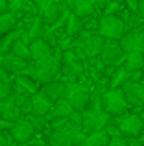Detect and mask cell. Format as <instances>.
I'll return each instance as SVG.
<instances>
[{"label":"cell","mask_w":144,"mask_h":146,"mask_svg":"<svg viewBox=\"0 0 144 146\" xmlns=\"http://www.w3.org/2000/svg\"><path fill=\"white\" fill-rule=\"evenodd\" d=\"M102 106H104V109L107 111V113H111V115L116 117V115H120V113H126L131 104H129V100H127L122 87H115V89L109 87L107 91L102 93Z\"/></svg>","instance_id":"cell-1"},{"label":"cell","mask_w":144,"mask_h":146,"mask_svg":"<svg viewBox=\"0 0 144 146\" xmlns=\"http://www.w3.org/2000/svg\"><path fill=\"white\" fill-rule=\"evenodd\" d=\"M33 63H35V78L41 83L55 80V76L59 74V70L63 67L61 56H54V52L41 57V59H37V61H33Z\"/></svg>","instance_id":"cell-2"},{"label":"cell","mask_w":144,"mask_h":146,"mask_svg":"<svg viewBox=\"0 0 144 146\" xmlns=\"http://www.w3.org/2000/svg\"><path fill=\"white\" fill-rule=\"evenodd\" d=\"M113 122L118 126L120 131H122V135L127 137V139H131V137L137 139V137L144 131V122L137 113H120V115L115 117Z\"/></svg>","instance_id":"cell-3"},{"label":"cell","mask_w":144,"mask_h":146,"mask_svg":"<svg viewBox=\"0 0 144 146\" xmlns=\"http://www.w3.org/2000/svg\"><path fill=\"white\" fill-rule=\"evenodd\" d=\"M98 33L105 39H120L126 33V22L118 15H105L98 21Z\"/></svg>","instance_id":"cell-4"},{"label":"cell","mask_w":144,"mask_h":146,"mask_svg":"<svg viewBox=\"0 0 144 146\" xmlns=\"http://www.w3.org/2000/svg\"><path fill=\"white\" fill-rule=\"evenodd\" d=\"M52 104H54V100H50L39 89L37 93L30 94V98L24 102V106L20 109L24 115H48L52 109Z\"/></svg>","instance_id":"cell-5"},{"label":"cell","mask_w":144,"mask_h":146,"mask_svg":"<svg viewBox=\"0 0 144 146\" xmlns=\"http://www.w3.org/2000/svg\"><path fill=\"white\" fill-rule=\"evenodd\" d=\"M35 6H37V13L46 22V26H52L61 17V11H63L61 0H35Z\"/></svg>","instance_id":"cell-6"},{"label":"cell","mask_w":144,"mask_h":146,"mask_svg":"<svg viewBox=\"0 0 144 146\" xmlns=\"http://www.w3.org/2000/svg\"><path fill=\"white\" fill-rule=\"evenodd\" d=\"M35 128H33V124L28 120V117H22L20 120H17L13 124V128L9 129V135L13 137L17 143H20V144H26V143H30V141L35 137Z\"/></svg>","instance_id":"cell-7"},{"label":"cell","mask_w":144,"mask_h":146,"mask_svg":"<svg viewBox=\"0 0 144 146\" xmlns=\"http://www.w3.org/2000/svg\"><path fill=\"white\" fill-rule=\"evenodd\" d=\"M100 59L104 63H118V61L126 59V52H124L120 41L118 39H105L104 48L100 52Z\"/></svg>","instance_id":"cell-8"},{"label":"cell","mask_w":144,"mask_h":146,"mask_svg":"<svg viewBox=\"0 0 144 146\" xmlns=\"http://www.w3.org/2000/svg\"><path fill=\"white\" fill-rule=\"evenodd\" d=\"M120 44H122L124 52L131 54V52H144V33L139 30H133L129 33H124L120 37Z\"/></svg>","instance_id":"cell-9"},{"label":"cell","mask_w":144,"mask_h":146,"mask_svg":"<svg viewBox=\"0 0 144 146\" xmlns=\"http://www.w3.org/2000/svg\"><path fill=\"white\" fill-rule=\"evenodd\" d=\"M122 89L131 106H142L144 104V83L137 82V80H127L122 85Z\"/></svg>","instance_id":"cell-10"},{"label":"cell","mask_w":144,"mask_h":146,"mask_svg":"<svg viewBox=\"0 0 144 146\" xmlns=\"http://www.w3.org/2000/svg\"><path fill=\"white\" fill-rule=\"evenodd\" d=\"M13 89L15 91H20V93H28V94H33L41 89V82L33 76H28V74H15V80H13Z\"/></svg>","instance_id":"cell-11"},{"label":"cell","mask_w":144,"mask_h":146,"mask_svg":"<svg viewBox=\"0 0 144 146\" xmlns=\"http://www.w3.org/2000/svg\"><path fill=\"white\" fill-rule=\"evenodd\" d=\"M28 63H30L28 59H24V57L17 56V54H13V52L9 50V52H6V56H4L2 67L6 68V70L9 72V74H20L22 68H24Z\"/></svg>","instance_id":"cell-12"},{"label":"cell","mask_w":144,"mask_h":146,"mask_svg":"<svg viewBox=\"0 0 144 146\" xmlns=\"http://www.w3.org/2000/svg\"><path fill=\"white\" fill-rule=\"evenodd\" d=\"M72 139H74V133H70L65 126L54 128L50 131V135H48V143H50V146H74Z\"/></svg>","instance_id":"cell-13"},{"label":"cell","mask_w":144,"mask_h":146,"mask_svg":"<svg viewBox=\"0 0 144 146\" xmlns=\"http://www.w3.org/2000/svg\"><path fill=\"white\" fill-rule=\"evenodd\" d=\"M41 91L46 94L50 100H57L67 94V82H57V80H52V82L41 83Z\"/></svg>","instance_id":"cell-14"},{"label":"cell","mask_w":144,"mask_h":146,"mask_svg":"<svg viewBox=\"0 0 144 146\" xmlns=\"http://www.w3.org/2000/svg\"><path fill=\"white\" fill-rule=\"evenodd\" d=\"M30 52H32V61H37L41 57L52 54V44L48 43L44 37H35V39L30 43Z\"/></svg>","instance_id":"cell-15"},{"label":"cell","mask_w":144,"mask_h":146,"mask_svg":"<svg viewBox=\"0 0 144 146\" xmlns=\"http://www.w3.org/2000/svg\"><path fill=\"white\" fill-rule=\"evenodd\" d=\"M74 111V107H72V104L69 102V98L67 96H61L57 100H54V104H52V109L50 113H48V117H61V118H69V115Z\"/></svg>","instance_id":"cell-16"},{"label":"cell","mask_w":144,"mask_h":146,"mask_svg":"<svg viewBox=\"0 0 144 146\" xmlns=\"http://www.w3.org/2000/svg\"><path fill=\"white\" fill-rule=\"evenodd\" d=\"M18 15H20V13H15V11H4V13H0V35L17 30Z\"/></svg>","instance_id":"cell-17"},{"label":"cell","mask_w":144,"mask_h":146,"mask_svg":"<svg viewBox=\"0 0 144 146\" xmlns=\"http://www.w3.org/2000/svg\"><path fill=\"white\" fill-rule=\"evenodd\" d=\"M94 9L96 7L92 6V2H89V0H74L70 6V11L74 15H78V17L81 19H89L94 15Z\"/></svg>","instance_id":"cell-18"},{"label":"cell","mask_w":144,"mask_h":146,"mask_svg":"<svg viewBox=\"0 0 144 146\" xmlns=\"http://www.w3.org/2000/svg\"><path fill=\"white\" fill-rule=\"evenodd\" d=\"M124 67L133 74V72H139L144 67V52H131L126 54V59H124Z\"/></svg>","instance_id":"cell-19"},{"label":"cell","mask_w":144,"mask_h":146,"mask_svg":"<svg viewBox=\"0 0 144 146\" xmlns=\"http://www.w3.org/2000/svg\"><path fill=\"white\" fill-rule=\"evenodd\" d=\"M109 139H111V137L107 135V131H105V129H100V131L87 133L85 143H83L81 146H107Z\"/></svg>","instance_id":"cell-20"},{"label":"cell","mask_w":144,"mask_h":146,"mask_svg":"<svg viewBox=\"0 0 144 146\" xmlns=\"http://www.w3.org/2000/svg\"><path fill=\"white\" fill-rule=\"evenodd\" d=\"M65 33L67 35H70V37H76L79 32L83 30V19L81 17H78V15H74L70 11V15H69V19H67V22H65Z\"/></svg>","instance_id":"cell-21"},{"label":"cell","mask_w":144,"mask_h":146,"mask_svg":"<svg viewBox=\"0 0 144 146\" xmlns=\"http://www.w3.org/2000/svg\"><path fill=\"white\" fill-rule=\"evenodd\" d=\"M129 78H131V72L126 67H118V68H115V72L109 78V87H113V89L115 87H122Z\"/></svg>","instance_id":"cell-22"},{"label":"cell","mask_w":144,"mask_h":146,"mask_svg":"<svg viewBox=\"0 0 144 146\" xmlns=\"http://www.w3.org/2000/svg\"><path fill=\"white\" fill-rule=\"evenodd\" d=\"M0 117H2V118H6V120H9V122H13V124H15L17 120H20V118L24 117V113H22L20 106H17V104H11V106H7L6 109H2Z\"/></svg>","instance_id":"cell-23"},{"label":"cell","mask_w":144,"mask_h":146,"mask_svg":"<svg viewBox=\"0 0 144 146\" xmlns=\"http://www.w3.org/2000/svg\"><path fill=\"white\" fill-rule=\"evenodd\" d=\"M11 52L17 54V56H20V57H24V59H28V61H32V52H30V44L26 43V41H22V39H20V35H18L17 39H15L13 46H11Z\"/></svg>","instance_id":"cell-24"},{"label":"cell","mask_w":144,"mask_h":146,"mask_svg":"<svg viewBox=\"0 0 144 146\" xmlns=\"http://www.w3.org/2000/svg\"><path fill=\"white\" fill-rule=\"evenodd\" d=\"M120 4L122 2H118V0H111V2L104 7V13L105 15H116L120 11Z\"/></svg>","instance_id":"cell-25"},{"label":"cell","mask_w":144,"mask_h":146,"mask_svg":"<svg viewBox=\"0 0 144 146\" xmlns=\"http://www.w3.org/2000/svg\"><path fill=\"white\" fill-rule=\"evenodd\" d=\"M107 146H129V139L124 135H116V137H111L109 139Z\"/></svg>","instance_id":"cell-26"},{"label":"cell","mask_w":144,"mask_h":146,"mask_svg":"<svg viewBox=\"0 0 144 146\" xmlns=\"http://www.w3.org/2000/svg\"><path fill=\"white\" fill-rule=\"evenodd\" d=\"M24 6H26V0H7V9L15 11V13H20Z\"/></svg>","instance_id":"cell-27"},{"label":"cell","mask_w":144,"mask_h":146,"mask_svg":"<svg viewBox=\"0 0 144 146\" xmlns=\"http://www.w3.org/2000/svg\"><path fill=\"white\" fill-rule=\"evenodd\" d=\"M11 93H13V83L11 82H2L0 83V100L7 98Z\"/></svg>","instance_id":"cell-28"},{"label":"cell","mask_w":144,"mask_h":146,"mask_svg":"<svg viewBox=\"0 0 144 146\" xmlns=\"http://www.w3.org/2000/svg\"><path fill=\"white\" fill-rule=\"evenodd\" d=\"M105 131H107L109 137H116V135H122V131H120V128L115 124V122H109L107 126H105Z\"/></svg>","instance_id":"cell-29"},{"label":"cell","mask_w":144,"mask_h":146,"mask_svg":"<svg viewBox=\"0 0 144 146\" xmlns=\"http://www.w3.org/2000/svg\"><path fill=\"white\" fill-rule=\"evenodd\" d=\"M26 146H50V143L44 141V139H35V137H33L30 143H26Z\"/></svg>","instance_id":"cell-30"},{"label":"cell","mask_w":144,"mask_h":146,"mask_svg":"<svg viewBox=\"0 0 144 146\" xmlns=\"http://www.w3.org/2000/svg\"><path fill=\"white\" fill-rule=\"evenodd\" d=\"M89 2H92V6H94V7H98V9H104V7L107 6L111 0H89Z\"/></svg>","instance_id":"cell-31"},{"label":"cell","mask_w":144,"mask_h":146,"mask_svg":"<svg viewBox=\"0 0 144 146\" xmlns=\"http://www.w3.org/2000/svg\"><path fill=\"white\" fill-rule=\"evenodd\" d=\"M2 82H9V72H7L4 67H0V83Z\"/></svg>","instance_id":"cell-32"},{"label":"cell","mask_w":144,"mask_h":146,"mask_svg":"<svg viewBox=\"0 0 144 146\" xmlns=\"http://www.w3.org/2000/svg\"><path fill=\"white\" fill-rule=\"evenodd\" d=\"M137 15H141V17L144 19V0H141V2H139V9H137Z\"/></svg>","instance_id":"cell-33"},{"label":"cell","mask_w":144,"mask_h":146,"mask_svg":"<svg viewBox=\"0 0 144 146\" xmlns=\"http://www.w3.org/2000/svg\"><path fill=\"white\" fill-rule=\"evenodd\" d=\"M4 11H9L7 9V0H0V13H4Z\"/></svg>","instance_id":"cell-34"},{"label":"cell","mask_w":144,"mask_h":146,"mask_svg":"<svg viewBox=\"0 0 144 146\" xmlns=\"http://www.w3.org/2000/svg\"><path fill=\"white\" fill-rule=\"evenodd\" d=\"M4 56H6V54H4L2 50H0V67H2V61H4Z\"/></svg>","instance_id":"cell-35"},{"label":"cell","mask_w":144,"mask_h":146,"mask_svg":"<svg viewBox=\"0 0 144 146\" xmlns=\"http://www.w3.org/2000/svg\"><path fill=\"white\" fill-rule=\"evenodd\" d=\"M61 2H65V4H67V6H69V7H70V6H72V2H74V0H61Z\"/></svg>","instance_id":"cell-36"},{"label":"cell","mask_w":144,"mask_h":146,"mask_svg":"<svg viewBox=\"0 0 144 146\" xmlns=\"http://www.w3.org/2000/svg\"><path fill=\"white\" fill-rule=\"evenodd\" d=\"M118 2H126V0H118Z\"/></svg>","instance_id":"cell-37"}]
</instances>
